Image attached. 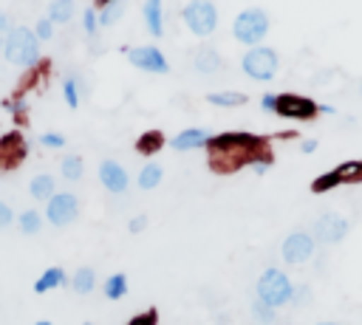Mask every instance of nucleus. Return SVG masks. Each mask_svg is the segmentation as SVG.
Instances as JSON below:
<instances>
[{"label": "nucleus", "instance_id": "44", "mask_svg": "<svg viewBox=\"0 0 362 325\" xmlns=\"http://www.w3.org/2000/svg\"><path fill=\"white\" fill-rule=\"evenodd\" d=\"M0 48H3V34H0Z\"/></svg>", "mask_w": 362, "mask_h": 325}, {"label": "nucleus", "instance_id": "42", "mask_svg": "<svg viewBox=\"0 0 362 325\" xmlns=\"http://www.w3.org/2000/svg\"><path fill=\"white\" fill-rule=\"evenodd\" d=\"M34 325H54V322H48V319H37Z\"/></svg>", "mask_w": 362, "mask_h": 325}, {"label": "nucleus", "instance_id": "9", "mask_svg": "<svg viewBox=\"0 0 362 325\" xmlns=\"http://www.w3.org/2000/svg\"><path fill=\"white\" fill-rule=\"evenodd\" d=\"M277 116L283 119H311L317 116V102L305 99V96H297V93H277V107H274Z\"/></svg>", "mask_w": 362, "mask_h": 325}, {"label": "nucleus", "instance_id": "20", "mask_svg": "<svg viewBox=\"0 0 362 325\" xmlns=\"http://www.w3.org/2000/svg\"><path fill=\"white\" fill-rule=\"evenodd\" d=\"M102 291H105V297L107 300H122L124 294H127V274H110L107 280H105V285H102Z\"/></svg>", "mask_w": 362, "mask_h": 325}, {"label": "nucleus", "instance_id": "8", "mask_svg": "<svg viewBox=\"0 0 362 325\" xmlns=\"http://www.w3.org/2000/svg\"><path fill=\"white\" fill-rule=\"evenodd\" d=\"M127 59H130L133 68L147 71V73H167V71H170L167 57H164L156 45H136V48H127Z\"/></svg>", "mask_w": 362, "mask_h": 325}, {"label": "nucleus", "instance_id": "21", "mask_svg": "<svg viewBox=\"0 0 362 325\" xmlns=\"http://www.w3.org/2000/svg\"><path fill=\"white\" fill-rule=\"evenodd\" d=\"M209 105H218V107H238L246 102V93H238V90H221V93H209L206 96Z\"/></svg>", "mask_w": 362, "mask_h": 325}, {"label": "nucleus", "instance_id": "27", "mask_svg": "<svg viewBox=\"0 0 362 325\" xmlns=\"http://www.w3.org/2000/svg\"><path fill=\"white\" fill-rule=\"evenodd\" d=\"M252 319H255V322H260V325H272V322L277 319V314H274V308H272V305H266V302L255 300V302H252Z\"/></svg>", "mask_w": 362, "mask_h": 325}, {"label": "nucleus", "instance_id": "34", "mask_svg": "<svg viewBox=\"0 0 362 325\" xmlns=\"http://www.w3.org/2000/svg\"><path fill=\"white\" fill-rule=\"evenodd\" d=\"M249 167H252V170L260 175V172H266V170L272 167V155H255V158L249 161Z\"/></svg>", "mask_w": 362, "mask_h": 325}, {"label": "nucleus", "instance_id": "29", "mask_svg": "<svg viewBox=\"0 0 362 325\" xmlns=\"http://www.w3.org/2000/svg\"><path fill=\"white\" fill-rule=\"evenodd\" d=\"M334 187H339V178H337V172L331 170V172H325V175H320L314 184H311V189L314 192H325V189H334Z\"/></svg>", "mask_w": 362, "mask_h": 325}, {"label": "nucleus", "instance_id": "33", "mask_svg": "<svg viewBox=\"0 0 362 325\" xmlns=\"http://www.w3.org/2000/svg\"><path fill=\"white\" fill-rule=\"evenodd\" d=\"M14 220H17V215L11 212V206H8L6 201H0V232H3V229H8Z\"/></svg>", "mask_w": 362, "mask_h": 325}, {"label": "nucleus", "instance_id": "28", "mask_svg": "<svg viewBox=\"0 0 362 325\" xmlns=\"http://www.w3.org/2000/svg\"><path fill=\"white\" fill-rule=\"evenodd\" d=\"M62 96H65L68 107H79V88H76V79H65V82H62Z\"/></svg>", "mask_w": 362, "mask_h": 325}, {"label": "nucleus", "instance_id": "43", "mask_svg": "<svg viewBox=\"0 0 362 325\" xmlns=\"http://www.w3.org/2000/svg\"><path fill=\"white\" fill-rule=\"evenodd\" d=\"M317 325H339V322H317Z\"/></svg>", "mask_w": 362, "mask_h": 325}, {"label": "nucleus", "instance_id": "36", "mask_svg": "<svg viewBox=\"0 0 362 325\" xmlns=\"http://www.w3.org/2000/svg\"><path fill=\"white\" fill-rule=\"evenodd\" d=\"M260 107H263L266 113H274V107H277V93H263Z\"/></svg>", "mask_w": 362, "mask_h": 325}, {"label": "nucleus", "instance_id": "35", "mask_svg": "<svg viewBox=\"0 0 362 325\" xmlns=\"http://www.w3.org/2000/svg\"><path fill=\"white\" fill-rule=\"evenodd\" d=\"M45 147H54V150H59V147H65V138L59 136V133H42V138H40Z\"/></svg>", "mask_w": 362, "mask_h": 325}, {"label": "nucleus", "instance_id": "15", "mask_svg": "<svg viewBox=\"0 0 362 325\" xmlns=\"http://www.w3.org/2000/svg\"><path fill=\"white\" fill-rule=\"evenodd\" d=\"M192 65H195V71H201V73H215L223 62H221V54H218L212 45H201V48L195 51Z\"/></svg>", "mask_w": 362, "mask_h": 325}, {"label": "nucleus", "instance_id": "25", "mask_svg": "<svg viewBox=\"0 0 362 325\" xmlns=\"http://www.w3.org/2000/svg\"><path fill=\"white\" fill-rule=\"evenodd\" d=\"M161 144H164V136H161L158 130H147V133H141V136H139L136 150H139V153H144V155H150V153H156Z\"/></svg>", "mask_w": 362, "mask_h": 325}, {"label": "nucleus", "instance_id": "4", "mask_svg": "<svg viewBox=\"0 0 362 325\" xmlns=\"http://www.w3.org/2000/svg\"><path fill=\"white\" fill-rule=\"evenodd\" d=\"M240 68H243L246 76H252V79H257V82H269V79L277 73L280 59H277V51H274V48L255 45V48H249V51L243 54Z\"/></svg>", "mask_w": 362, "mask_h": 325}, {"label": "nucleus", "instance_id": "45", "mask_svg": "<svg viewBox=\"0 0 362 325\" xmlns=\"http://www.w3.org/2000/svg\"><path fill=\"white\" fill-rule=\"evenodd\" d=\"M359 93H362V85H359Z\"/></svg>", "mask_w": 362, "mask_h": 325}, {"label": "nucleus", "instance_id": "26", "mask_svg": "<svg viewBox=\"0 0 362 325\" xmlns=\"http://www.w3.org/2000/svg\"><path fill=\"white\" fill-rule=\"evenodd\" d=\"M334 172H337L339 184H345V181H359V178H362V161H345V164H339Z\"/></svg>", "mask_w": 362, "mask_h": 325}, {"label": "nucleus", "instance_id": "1", "mask_svg": "<svg viewBox=\"0 0 362 325\" xmlns=\"http://www.w3.org/2000/svg\"><path fill=\"white\" fill-rule=\"evenodd\" d=\"M3 51H6V59L20 68H34L40 62V40L25 25L8 28V34L3 37Z\"/></svg>", "mask_w": 362, "mask_h": 325}, {"label": "nucleus", "instance_id": "11", "mask_svg": "<svg viewBox=\"0 0 362 325\" xmlns=\"http://www.w3.org/2000/svg\"><path fill=\"white\" fill-rule=\"evenodd\" d=\"M99 181H102V187H105L110 195H122V192L127 189V184H130V175L124 172V167H122L119 161L105 158V161L99 164Z\"/></svg>", "mask_w": 362, "mask_h": 325}, {"label": "nucleus", "instance_id": "7", "mask_svg": "<svg viewBox=\"0 0 362 325\" xmlns=\"http://www.w3.org/2000/svg\"><path fill=\"white\" fill-rule=\"evenodd\" d=\"M314 249H317L314 235H308V232H291V235L283 240L280 254H283V260H286L288 266H303V263H308V260L314 257Z\"/></svg>", "mask_w": 362, "mask_h": 325}, {"label": "nucleus", "instance_id": "3", "mask_svg": "<svg viewBox=\"0 0 362 325\" xmlns=\"http://www.w3.org/2000/svg\"><path fill=\"white\" fill-rule=\"evenodd\" d=\"M266 34H269V14L263 8H243L232 23V37L249 48L260 45Z\"/></svg>", "mask_w": 362, "mask_h": 325}, {"label": "nucleus", "instance_id": "13", "mask_svg": "<svg viewBox=\"0 0 362 325\" xmlns=\"http://www.w3.org/2000/svg\"><path fill=\"white\" fill-rule=\"evenodd\" d=\"M144 25L150 37H164V0H144Z\"/></svg>", "mask_w": 362, "mask_h": 325}, {"label": "nucleus", "instance_id": "38", "mask_svg": "<svg viewBox=\"0 0 362 325\" xmlns=\"http://www.w3.org/2000/svg\"><path fill=\"white\" fill-rule=\"evenodd\" d=\"M156 322V314L153 311H147V314H141V317H136L130 325H153Z\"/></svg>", "mask_w": 362, "mask_h": 325}, {"label": "nucleus", "instance_id": "17", "mask_svg": "<svg viewBox=\"0 0 362 325\" xmlns=\"http://www.w3.org/2000/svg\"><path fill=\"white\" fill-rule=\"evenodd\" d=\"M71 288H74V294H79V297L90 294V291L96 288V271H93L90 266H79V268L74 271V277H71Z\"/></svg>", "mask_w": 362, "mask_h": 325}, {"label": "nucleus", "instance_id": "5", "mask_svg": "<svg viewBox=\"0 0 362 325\" xmlns=\"http://www.w3.org/2000/svg\"><path fill=\"white\" fill-rule=\"evenodd\" d=\"M181 20L195 37H209L218 25V8L212 0H189L181 8Z\"/></svg>", "mask_w": 362, "mask_h": 325}, {"label": "nucleus", "instance_id": "37", "mask_svg": "<svg viewBox=\"0 0 362 325\" xmlns=\"http://www.w3.org/2000/svg\"><path fill=\"white\" fill-rule=\"evenodd\" d=\"M144 226H147V218H144V215H136V218H130V223H127V229H130L133 235H136V232H141Z\"/></svg>", "mask_w": 362, "mask_h": 325}, {"label": "nucleus", "instance_id": "16", "mask_svg": "<svg viewBox=\"0 0 362 325\" xmlns=\"http://www.w3.org/2000/svg\"><path fill=\"white\" fill-rule=\"evenodd\" d=\"M28 192H31L34 201H48V198L57 192V181H54V175H48V172L34 175L31 184H28Z\"/></svg>", "mask_w": 362, "mask_h": 325}, {"label": "nucleus", "instance_id": "14", "mask_svg": "<svg viewBox=\"0 0 362 325\" xmlns=\"http://www.w3.org/2000/svg\"><path fill=\"white\" fill-rule=\"evenodd\" d=\"M65 283H68V274H65L59 266H51V268H45V271L34 280V294L54 291V288H59V285H65Z\"/></svg>", "mask_w": 362, "mask_h": 325}, {"label": "nucleus", "instance_id": "10", "mask_svg": "<svg viewBox=\"0 0 362 325\" xmlns=\"http://www.w3.org/2000/svg\"><path fill=\"white\" fill-rule=\"evenodd\" d=\"M345 235H348V220L337 212H328L314 223V240L320 243H339Z\"/></svg>", "mask_w": 362, "mask_h": 325}, {"label": "nucleus", "instance_id": "6", "mask_svg": "<svg viewBox=\"0 0 362 325\" xmlns=\"http://www.w3.org/2000/svg\"><path fill=\"white\" fill-rule=\"evenodd\" d=\"M79 218V198L74 192H54L45 201V220L57 229L74 223Z\"/></svg>", "mask_w": 362, "mask_h": 325}, {"label": "nucleus", "instance_id": "12", "mask_svg": "<svg viewBox=\"0 0 362 325\" xmlns=\"http://www.w3.org/2000/svg\"><path fill=\"white\" fill-rule=\"evenodd\" d=\"M206 141H209V133L204 127H187V130H181L178 136L170 138V147L173 150H198Z\"/></svg>", "mask_w": 362, "mask_h": 325}, {"label": "nucleus", "instance_id": "31", "mask_svg": "<svg viewBox=\"0 0 362 325\" xmlns=\"http://www.w3.org/2000/svg\"><path fill=\"white\" fill-rule=\"evenodd\" d=\"M305 302H311V288H308V285H294V291H291V305H305Z\"/></svg>", "mask_w": 362, "mask_h": 325}, {"label": "nucleus", "instance_id": "40", "mask_svg": "<svg viewBox=\"0 0 362 325\" xmlns=\"http://www.w3.org/2000/svg\"><path fill=\"white\" fill-rule=\"evenodd\" d=\"M300 150H303V153H314V150H317V138H305V141L300 144Z\"/></svg>", "mask_w": 362, "mask_h": 325}, {"label": "nucleus", "instance_id": "32", "mask_svg": "<svg viewBox=\"0 0 362 325\" xmlns=\"http://www.w3.org/2000/svg\"><path fill=\"white\" fill-rule=\"evenodd\" d=\"M34 34H37V40H51V37H54V23H51L48 17H42V20L37 23Z\"/></svg>", "mask_w": 362, "mask_h": 325}, {"label": "nucleus", "instance_id": "19", "mask_svg": "<svg viewBox=\"0 0 362 325\" xmlns=\"http://www.w3.org/2000/svg\"><path fill=\"white\" fill-rule=\"evenodd\" d=\"M161 178H164V170L150 161V164H144V167L139 170L136 184H139V189H156V187L161 184Z\"/></svg>", "mask_w": 362, "mask_h": 325}, {"label": "nucleus", "instance_id": "41", "mask_svg": "<svg viewBox=\"0 0 362 325\" xmlns=\"http://www.w3.org/2000/svg\"><path fill=\"white\" fill-rule=\"evenodd\" d=\"M317 113H328V116H334L337 107H331V105H317Z\"/></svg>", "mask_w": 362, "mask_h": 325}, {"label": "nucleus", "instance_id": "30", "mask_svg": "<svg viewBox=\"0 0 362 325\" xmlns=\"http://www.w3.org/2000/svg\"><path fill=\"white\" fill-rule=\"evenodd\" d=\"M82 28L88 31V37H96V28H99V14H96L93 8H88V11L82 14Z\"/></svg>", "mask_w": 362, "mask_h": 325}, {"label": "nucleus", "instance_id": "46", "mask_svg": "<svg viewBox=\"0 0 362 325\" xmlns=\"http://www.w3.org/2000/svg\"><path fill=\"white\" fill-rule=\"evenodd\" d=\"M85 325H90V322H85Z\"/></svg>", "mask_w": 362, "mask_h": 325}, {"label": "nucleus", "instance_id": "18", "mask_svg": "<svg viewBox=\"0 0 362 325\" xmlns=\"http://www.w3.org/2000/svg\"><path fill=\"white\" fill-rule=\"evenodd\" d=\"M74 11H76V0H51L45 17H48L54 25H65V23H71Z\"/></svg>", "mask_w": 362, "mask_h": 325}, {"label": "nucleus", "instance_id": "2", "mask_svg": "<svg viewBox=\"0 0 362 325\" xmlns=\"http://www.w3.org/2000/svg\"><path fill=\"white\" fill-rule=\"evenodd\" d=\"M291 291H294V283L288 280V274L283 268H266L260 277H257V285H255V300L272 305V308H280V305H288L291 302Z\"/></svg>", "mask_w": 362, "mask_h": 325}, {"label": "nucleus", "instance_id": "24", "mask_svg": "<svg viewBox=\"0 0 362 325\" xmlns=\"http://www.w3.org/2000/svg\"><path fill=\"white\" fill-rule=\"evenodd\" d=\"M122 14H124V0H110V3H105V8L99 11V25L107 28V25L119 23Z\"/></svg>", "mask_w": 362, "mask_h": 325}, {"label": "nucleus", "instance_id": "22", "mask_svg": "<svg viewBox=\"0 0 362 325\" xmlns=\"http://www.w3.org/2000/svg\"><path fill=\"white\" fill-rule=\"evenodd\" d=\"M59 172H62L65 181H79L82 172H85V164H82L79 155H65V158L59 161Z\"/></svg>", "mask_w": 362, "mask_h": 325}, {"label": "nucleus", "instance_id": "39", "mask_svg": "<svg viewBox=\"0 0 362 325\" xmlns=\"http://www.w3.org/2000/svg\"><path fill=\"white\" fill-rule=\"evenodd\" d=\"M8 28H11V23H8V14L0 8V34L6 37V34H8Z\"/></svg>", "mask_w": 362, "mask_h": 325}, {"label": "nucleus", "instance_id": "23", "mask_svg": "<svg viewBox=\"0 0 362 325\" xmlns=\"http://www.w3.org/2000/svg\"><path fill=\"white\" fill-rule=\"evenodd\" d=\"M17 226L23 235H37L42 229V215L37 209H25L23 215H17Z\"/></svg>", "mask_w": 362, "mask_h": 325}]
</instances>
